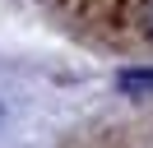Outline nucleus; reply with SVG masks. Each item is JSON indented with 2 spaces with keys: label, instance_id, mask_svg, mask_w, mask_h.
<instances>
[{
  "label": "nucleus",
  "instance_id": "3",
  "mask_svg": "<svg viewBox=\"0 0 153 148\" xmlns=\"http://www.w3.org/2000/svg\"><path fill=\"white\" fill-rule=\"evenodd\" d=\"M0 116H5V111H0Z\"/></svg>",
  "mask_w": 153,
  "mask_h": 148
},
{
  "label": "nucleus",
  "instance_id": "2",
  "mask_svg": "<svg viewBox=\"0 0 153 148\" xmlns=\"http://www.w3.org/2000/svg\"><path fill=\"white\" fill-rule=\"evenodd\" d=\"M130 23H134V33H139V37H149V42H153V0H134Z\"/></svg>",
  "mask_w": 153,
  "mask_h": 148
},
{
  "label": "nucleus",
  "instance_id": "1",
  "mask_svg": "<svg viewBox=\"0 0 153 148\" xmlns=\"http://www.w3.org/2000/svg\"><path fill=\"white\" fill-rule=\"evenodd\" d=\"M116 88H121L125 97H149L153 92V70H125L121 79H116Z\"/></svg>",
  "mask_w": 153,
  "mask_h": 148
}]
</instances>
